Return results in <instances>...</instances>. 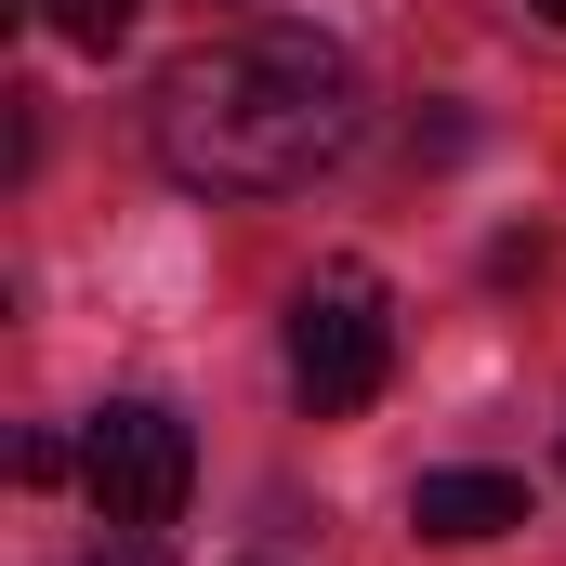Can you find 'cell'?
I'll return each mask as SVG.
<instances>
[{
    "instance_id": "cell-2",
    "label": "cell",
    "mask_w": 566,
    "mask_h": 566,
    "mask_svg": "<svg viewBox=\"0 0 566 566\" xmlns=\"http://www.w3.org/2000/svg\"><path fill=\"white\" fill-rule=\"evenodd\" d=\"M290 382H303L316 422H356L396 382V316H382V277L369 264H329V277L290 303Z\"/></svg>"
},
{
    "instance_id": "cell-5",
    "label": "cell",
    "mask_w": 566,
    "mask_h": 566,
    "mask_svg": "<svg viewBox=\"0 0 566 566\" xmlns=\"http://www.w3.org/2000/svg\"><path fill=\"white\" fill-rule=\"evenodd\" d=\"M27 13H40L53 40H80V53H119V40H133V0H27Z\"/></svg>"
},
{
    "instance_id": "cell-1",
    "label": "cell",
    "mask_w": 566,
    "mask_h": 566,
    "mask_svg": "<svg viewBox=\"0 0 566 566\" xmlns=\"http://www.w3.org/2000/svg\"><path fill=\"white\" fill-rule=\"evenodd\" d=\"M145 133H158V171L198 185V198H290L369 133V93H356L343 40L238 27V40H198L185 66H158Z\"/></svg>"
},
{
    "instance_id": "cell-8",
    "label": "cell",
    "mask_w": 566,
    "mask_h": 566,
    "mask_svg": "<svg viewBox=\"0 0 566 566\" xmlns=\"http://www.w3.org/2000/svg\"><path fill=\"white\" fill-rule=\"evenodd\" d=\"M541 13H566V0H541Z\"/></svg>"
},
{
    "instance_id": "cell-7",
    "label": "cell",
    "mask_w": 566,
    "mask_h": 566,
    "mask_svg": "<svg viewBox=\"0 0 566 566\" xmlns=\"http://www.w3.org/2000/svg\"><path fill=\"white\" fill-rule=\"evenodd\" d=\"M13 474H27V488H53V474H80V448H66V434H27V448H13Z\"/></svg>"
},
{
    "instance_id": "cell-3",
    "label": "cell",
    "mask_w": 566,
    "mask_h": 566,
    "mask_svg": "<svg viewBox=\"0 0 566 566\" xmlns=\"http://www.w3.org/2000/svg\"><path fill=\"white\" fill-rule=\"evenodd\" d=\"M80 488H93L106 527H171L185 488H198V448H185V422L158 396H119V409H93V434H80Z\"/></svg>"
},
{
    "instance_id": "cell-6",
    "label": "cell",
    "mask_w": 566,
    "mask_h": 566,
    "mask_svg": "<svg viewBox=\"0 0 566 566\" xmlns=\"http://www.w3.org/2000/svg\"><path fill=\"white\" fill-rule=\"evenodd\" d=\"M80 566H171V554H158V527H106V541H93Z\"/></svg>"
},
{
    "instance_id": "cell-4",
    "label": "cell",
    "mask_w": 566,
    "mask_h": 566,
    "mask_svg": "<svg viewBox=\"0 0 566 566\" xmlns=\"http://www.w3.org/2000/svg\"><path fill=\"white\" fill-rule=\"evenodd\" d=\"M409 527H422V541H501V527H527V488L488 474V461H448V474L409 488Z\"/></svg>"
}]
</instances>
